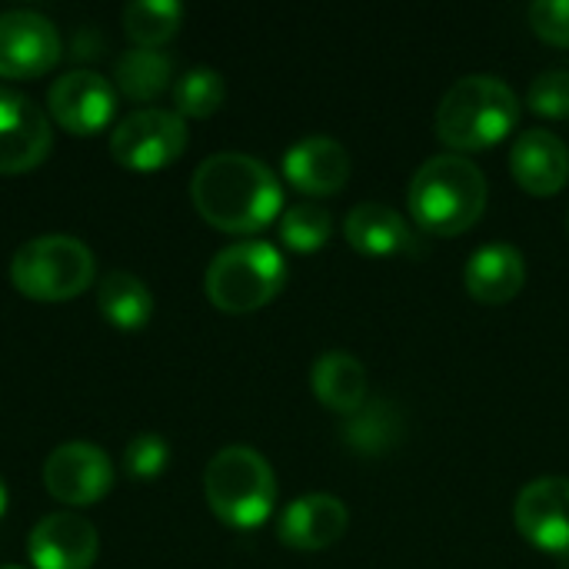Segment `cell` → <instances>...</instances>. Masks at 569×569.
<instances>
[{"mask_svg":"<svg viewBox=\"0 0 569 569\" xmlns=\"http://www.w3.org/2000/svg\"><path fill=\"white\" fill-rule=\"evenodd\" d=\"M43 487L63 507H90L113 487V460L87 440L60 443L43 460Z\"/></svg>","mask_w":569,"mask_h":569,"instance_id":"9c48e42d","label":"cell"},{"mask_svg":"<svg viewBox=\"0 0 569 569\" xmlns=\"http://www.w3.org/2000/svg\"><path fill=\"white\" fill-rule=\"evenodd\" d=\"M53 147L47 110L23 90L0 83V173H23Z\"/></svg>","mask_w":569,"mask_h":569,"instance_id":"30bf717a","label":"cell"},{"mask_svg":"<svg viewBox=\"0 0 569 569\" xmlns=\"http://www.w3.org/2000/svg\"><path fill=\"white\" fill-rule=\"evenodd\" d=\"M410 217L430 237H457L487 210V177L463 153L430 157L407 190Z\"/></svg>","mask_w":569,"mask_h":569,"instance_id":"7a4b0ae2","label":"cell"},{"mask_svg":"<svg viewBox=\"0 0 569 569\" xmlns=\"http://www.w3.org/2000/svg\"><path fill=\"white\" fill-rule=\"evenodd\" d=\"M50 117L77 137L100 133L117 113V87L97 70H67L47 90Z\"/></svg>","mask_w":569,"mask_h":569,"instance_id":"8fae6325","label":"cell"},{"mask_svg":"<svg viewBox=\"0 0 569 569\" xmlns=\"http://www.w3.org/2000/svg\"><path fill=\"white\" fill-rule=\"evenodd\" d=\"M0 569H23V567H10V563H3V567Z\"/></svg>","mask_w":569,"mask_h":569,"instance_id":"f546056e","label":"cell"},{"mask_svg":"<svg viewBox=\"0 0 569 569\" xmlns=\"http://www.w3.org/2000/svg\"><path fill=\"white\" fill-rule=\"evenodd\" d=\"M227 83L213 67H190L173 80V107L180 117H210L223 107Z\"/></svg>","mask_w":569,"mask_h":569,"instance_id":"cb8c5ba5","label":"cell"},{"mask_svg":"<svg viewBox=\"0 0 569 569\" xmlns=\"http://www.w3.org/2000/svg\"><path fill=\"white\" fill-rule=\"evenodd\" d=\"M187 150V120L177 110L140 107L110 133V153L127 170H160Z\"/></svg>","mask_w":569,"mask_h":569,"instance_id":"52a82bcc","label":"cell"},{"mask_svg":"<svg viewBox=\"0 0 569 569\" xmlns=\"http://www.w3.org/2000/svg\"><path fill=\"white\" fill-rule=\"evenodd\" d=\"M400 430H403V420L397 407L380 397V400H367L353 417H347L343 443L363 457H383L397 447Z\"/></svg>","mask_w":569,"mask_h":569,"instance_id":"7402d4cb","label":"cell"},{"mask_svg":"<svg viewBox=\"0 0 569 569\" xmlns=\"http://www.w3.org/2000/svg\"><path fill=\"white\" fill-rule=\"evenodd\" d=\"M283 177L310 197H330L350 180V153L333 137H303L283 153Z\"/></svg>","mask_w":569,"mask_h":569,"instance_id":"9a60e30c","label":"cell"},{"mask_svg":"<svg viewBox=\"0 0 569 569\" xmlns=\"http://www.w3.org/2000/svg\"><path fill=\"white\" fill-rule=\"evenodd\" d=\"M170 463V447L160 433H137L123 450V467L133 480H157Z\"/></svg>","mask_w":569,"mask_h":569,"instance_id":"484cf974","label":"cell"},{"mask_svg":"<svg viewBox=\"0 0 569 569\" xmlns=\"http://www.w3.org/2000/svg\"><path fill=\"white\" fill-rule=\"evenodd\" d=\"M517 530L543 553L569 557V480L540 477L517 493Z\"/></svg>","mask_w":569,"mask_h":569,"instance_id":"7c38bea8","label":"cell"},{"mask_svg":"<svg viewBox=\"0 0 569 569\" xmlns=\"http://www.w3.org/2000/svg\"><path fill=\"white\" fill-rule=\"evenodd\" d=\"M310 387L327 410L343 417H353L367 403V370L343 350H330L313 363Z\"/></svg>","mask_w":569,"mask_h":569,"instance_id":"d6986e66","label":"cell"},{"mask_svg":"<svg viewBox=\"0 0 569 569\" xmlns=\"http://www.w3.org/2000/svg\"><path fill=\"white\" fill-rule=\"evenodd\" d=\"M333 220L317 203H297L280 217V240L297 253H313L330 240Z\"/></svg>","mask_w":569,"mask_h":569,"instance_id":"d4e9b609","label":"cell"},{"mask_svg":"<svg viewBox=\"0 0 569 569\" xmlns=\"http://www.w3.org/2000/svg\"><path fill=\"white\" fill-rule=\"evenodd\" d=\"M3 510H7V487H3V480H0V517H3Z\"/></svg>","mask_w":569,"mask_h":569,"instance_id":"f1b7e54d","label":"cell"},{"mask_svg":"<svg viewBox=\"0 0 569 569\" xmlns=\"http://www.w3.org/2000/svg\"><path fill=\"white\" fill-rule=\"evenodd\" d=\"M97 277L93 250L70 233H40L17 247L10 260L13 287L30 300H70L80 297Z\"/></svg>","mask_w":569,"mask_h":569,"instance_id":"8992f818","label":"cell"},{"mask_svg":"<svg viewBox=\"0 0 569 569\" xmlns=\"http://www.w3.org/2000/svg\"><path fill=\"white\" fill-rule=\"evenodd\" d=\"M287 280L283 253L267 240H240L223 247L203 277L207 297L223 313H250L270 303Z\"/></svg>","mask_w":569,"mask_h":569,"instance_id":"5b68a950","label":"cell"},{"mask_svg":"<svg viewBox=\"0 0 569 569\" xmlns=\"http://www.w3.org/2000/svg\"><path fill=\"white\" fill-rule=\"evenodd\" d=\"M347 243L367 257H400L417 250V237L407 220L387 203H357L343 223Z\"/></svg>","mask_w":569,"mask_h":569,"instance_id":"ac0fdd59","label":"cell"},{"mask_svg":"<svg viewBox=\"0 0 569 569\" xmlns=\"http://www.w3.org/2000/svg\"><path fill=\"white\" fill-rule=\"evenodd\" d=\"M523 280H527L523 253L510 243H487L463 267L467 293L490 307L510 303L523 290Z\"/></svg>","mask_w":569,"mask_h":569,"instance_id":"e0dca14e","label":"cell"},{"mask_svg":"<svg viewBox=\"0 0 569 569\" xmlns=\"http://www.w3.org/2000/svg\"><path fill=\"white\" fill-rule=\"evenodd\" d=\"M197 213L223 233H257L270 227L283 207L277 173L237 150L210 153L190 177Z\"/></svg>","mask_w":569,"mask_h":569,"instance_id":"6da1fadb","label":"cell"},{"mask_svg":"<svg viewBox=\"0 0 569 569\" xmlns=\"http://www.w3.org/2000/svg\"><path fill=\"white\" fill-rule=\"evenodd\" d=\"M510 170L527 193L553 197L569 180V147L550 130H527L513 143Z\"/></svg>","mask_w":569,"mask_h":569,"instance_id":"2e32d148","label":"cell"},{"mask_svg":"<svg viewBox=\"0 0 569 569\" xmlns=\"http://www.w3.org/2000/svg\"><path fill=\"white\" fill-rule=\"evenodd\" d=\"M97 550V527L77 510H57L40 517L27 540V557L37 569H90Z\"/></svg>","mask_w":569,"mask_h":569,"instance_id":"4fadbf2b","label":"cell"},{"mask_svg":"<svg viewBox=\"0 0 569 569\" xmlns=\"http://www.w3.org/2000/svg\"><path fill=\"white\" fill-rule=\"evenodd\" d=\"M97 307L100 313L120 327V330H140L150 313H153V293L150 287L130 273V270H110L100 280V293H97Z\"/></svg>","mask_w":569,"mask_h":569,"instance_id":"44dd1931","label":"cell"},{"mask_svg":"<svg viewBox=\"0 0 569 569\" xmlns=\"http://www.w3.org/2000/svg\"><path fill=\"white\" fill-rule=\"evenodd\" d=\"M530 107L540 117L567 120L569 117V70H547L530 87Z\"/></svg>","mask_w":569,"mask_h":569,"instance_id":"4316f807","label":"cell"},{"mask_svg":"<svg viewBox=\"0 0 569 569\" xmlns=\"http://www.w3.org/2000/svg\"><path fill=\"white\" fill-rule=\"evenodd\" d=\"M520 120L517 93L493 73L457 80L437 107V133L447 147L470 153L500 143Z\"/></svg>","mask_w":569,"mask_h":569,"instance_id":"3957f363","label":"cell"},{"mask_svg":"<svg viewBox=\"0 0 569 569\" xmlns=\"http://www.w3.org/2000/svg\"><path fill=\"white\" fill-rule=\"evenodd\" d=\"M347 527H350V513L343 500L330 493H307L280 513L277 537L290 550L317 553V550L333 547L347 533Z\"/></svg>","mask_w":569,"mask_h":569,"instance_id":"5bb4252c","label":"cell"},{"mask_svg":"<svg viewBox=\"0 0 569 569\" xmlns=\"http://www.w3.org/2000/svg\"><path fill=\"white\" fill-rule=\"evenodd\" d=\"M203 493L217 520L233 530L260 527L277 503V477L263 453L233 443L213 453L203 473Z\"/></svg>","mask_w":569,"mask_h":569,"instance_id":"277c9868","label":"cell"},{"mask_svg":"<svg viewBox=\"0 0 569 569\" xmlns=\"http://www.w3.org/2000/svg\"><path fill=\"white\" fill-rule=\"evenodd\" d=\"M113 80L117 90L130 100H153L160 97L170 80H173V60L170 53L157 47H130L117 57L113 63Z\"/></svg>","mask_w":569,"mask_h":569,"instance_id":"ffe728a7","label":"cell"},{"mask_svg":"<svg viewBox=\"0 0 569 569\" xmlns=\"http://www.w3.org/2000/svg\"><path fill=\"white\" fill-rule=\"evenodd\" d=\"M183 20V7L177 0H133L123 7V30L137 47L167 43Z\"/></svg>","mask_w":569,"mask_h":569,"instance_id":"603a6c76","label":"cell"},{"mask_svg":"<svg viewBox=\"0 0 569 569\" xmlns=\"http://www.w3.org/2000/svg\"><path fill=\"white\" fill-rule=\"evenodd\" d=\"M530 27L553 47H569V0H537L530 7Z\"/></svg>","mask_w":569,"mask_h":569,"instance_id":"83f0119b","label":"cell"},{"mask_svg":"<svg viewBox=\"0 0 569 569\" xmlns=\"http://www.w3.org/2000/svg\"><path fill=\"white\" fill-rule=\"evenodd\" d=\"M63 53L60 30L50 17L30 7L0 10V77L30 80L47 73Z\"/></svg>","mask_w":569,"mask_h":569,"instance_id":"ba28073f","label":"cell"}]
</instances>
